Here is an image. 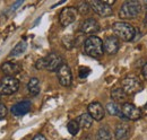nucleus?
<instances>
[{
	"mask_svg": "<svg viewBox=\"0 0 147 140\" xmlns=\"http://www.w3.org/2000/svg\"><path fill=\"white\" fill-rule=\"evenodd\" d=\"M62 43L63 45L67 48V49H71L74 45H75V40L71 35H66L62 40Z\"/></svg>",
	"mask_w": 147,
	"mask_h": 140,
	"instance_id": "393cba45",
	"label": "nucleus"
},
{
	"mask_svg": "<svg viewBox=\"0 0 147 140\" xmlns=\"http://www.w3.org/2000/svg\"><path fill=\"white\" fill-rule=\"evenodd\" d=\"M6 115H7V107L5 104L0 103V120H2Z\"/></svg>",
	"mask_w": 147,
	"mask_h": 140,
	"instance_id": "cd10ccee",
	"label": "nucleus"
},
{
	"mask_svg": "<svg viewBox=\"0 0 147 140\" xmlns=\"http://www.w3.org/2000/svg\"><path fill=\"white\" fill-rule=\"evenodd\" d=\"M78 15L77 8L75 7H66L61 10L60 15H59V22L63 27H67L69 25H71L76 20Z\"/></svg>",
	"mask_w": 147,
	"mask_h": 140,
	"instance_id": "423d86ee",
	"label": "nucleus"
},
{
	"mask_svg": "<svg viewBox=\"0 0 147 140\" xmlns=\"http://www.w3.org/2000/svg\"><path fill=\"white\" fill-rule=\"evenodd\" d=\"M145 25L147 26V15H146V18H145Z\"/></svg>",
	"mask_w": 147,
	"mask_h": 140,
	"instance_id": "473e14b6",
	"label": "nucleus"
},
{
	"mask_svg": "<svg viewBox=\"0 0 147 140\" xmlns=\"http://www.w3.org/2000/svg\"><path fill=\"white\" fill-rule=\"evenodd\" d=\"M93 118L90 115V113L87 112V113H83L79 118H78V124H79V127L82 128V129H84V130H86V129H90L91 127H92L93 124Z\"/></svg>",
	"mask_w": 147,
	"mask_h": 140,
	"instance_id": "6ab92c4d",
	"label": "nucleus"
},
{
	"mask_svg": "<svg viewBox=\"0 0 147 140\" xmlns=\"http://www.w3.org/2000/svg\"><path fill=\"white\" fill-rule=\"evenodd\" d=\"M26 42L25 41H20L17 43V45L11 50V52H10V55L11 57H17L19 54H22V53L25 52V50H26Z\"/></svg>",
	"mask_w": 147,
	"mask_h": 140,
	"instance_id": "4be33fe9",
	"label": "nucleus"
},
{
	"mask_svg": "<svg viewBox=\"0 0 147 140\" xmlns=\"http://www.w3.org/2000/svg\"><path fill=\"white\" fill-rule=\"evenodd\" d=\"M67 129H68V131H69V133L70 135H77L78 133V131H79V129H80V127H79V124H78V121H75V120H71V121H69V123L67 124Z\"/></svg>",
	"mask_w": 147,
	"mask_h": 140,
	"instance_id": "b1692460",
	"label": "nucleus"
},
{
	"mask_svg": "<svg viewBox=\"0 0 147 140\" xmlns=\"http://www.w3.org/2000/svg\"><path fill=\"white\" fill-rule=\"evenodd\" d=\"M35 68L38 70L45 69V60H44V58H41V59L37 60L36 63H35Z\"/></svg>",
	"mask_w": 147,
	"mask_h": 140,
	"instance_id": "bb28decb",
	"label": "nucleus"
},
{
	"mask_svg": "<svg viewBox=\"0 0 147 140\" xmlns=\"http://www.w3.org/2000/svg\"><path fill=\"white\" fill-rule=\"evenodd\" d=\"M145 10H146V14H147V1L145 2Z\"/></svg>",
	"mask_w": 147,
	"mask_h": 140,
	"instance_id": "2f4dec72",
	"label": "nucleus"
},
{
	"mask_svg": "<svg viewBox=\"0 0 147 140\" xmlns=\"http://www.w3.org/2000/svg\"><path fill=\"white\" fill-rule=\"evenodd\" d=\"M31 107H32V103L30 101H22L17 104L13 105L10 111L15 116H22L27 114L31 111Z\"/></svg>",
	"mask_w": 147,
	"mask_h": 140,
	"instance_id": "4468645a",
	"label": "nucleus"
},
{
	"mask_svg": "<svg viewBox=\"0 0 147 140\" xmlns=\"http://www.w3.org/2000/svg\"><path fill=\"white\" fill-rule=\"evenodd\" d=\"M112 139V132L108 125H103L100 128V130L96 133V140H111Z\"/></svg>",
	"mask_w": 147,
	"mask_h": 140,
	"instance_id": "412c9836",
	"label": "nucleus"
},
{
	"mask_svg": "<svg viewBox=\"0 0 147 140\" xmlns=\"http://www.w3.org/2000/svg\"><path fill=\"white\" fill-rule=\"evenodd\" d=\"M91 5H90V2H87V1H82V2H79L78 3V7H77V11L78 13H80L82 15H87L90 11H91Z\"/></svg>",
	"mask_w": 147,
	"mask_h": 140,
	"instance_id": "5701e85b",
	"label": "nucleus"
},
{
	"mask_svg": "<svg viewBox=\"0 0 147 140\" xmlns=\"http://www.w3.org/2000/svg\"><path fill=\"white\" fill-rule=\"evenodd\" d=\"M130 125L127 123H120L117 129H115V132H114V136H115V139L117 140H127L130 136Z\"/></svg>",
	"mask_w": 147,
	"mask_h": 140,
	"instance_id": "dca6fc26",
	"label": "nucleus"
},
{
	"mask_svg": "<svg viewBox=\"0 0 147 140\" xmlns=\"http://www.w3.org/2000/svg\"><path fill=\"white\" fill-rule=\"evenodd\" d=\"M112 31L115 35V37L125 41L130 42L134 41L135 34H136V28L126 22H117L112 26Z\"/></svg>",
	"mask_w": 147,
	"mask_h": 140,
	"instance_id": "f257e3e1",
	"label": "nucleus"
},
{
	"mask_svg": "<svg viewBox=\"0 0 147 140\" xmlns=\"http://www.w3.org/2000/svg\"><path fill=\"white\" fill-rule=\"evenodd\" d=\"M84 51L92 58H101L104 53L103 41L98 36H90L84 42Z\"/></svg>",
	"mask_w": 147,
	"mask_h": 140,
	"instance_id": "f03ea898",
	"label": "nucleus"
},
{
	"mask_svg": "<svg viewBox=\"0 0 147 140\" xmlns=\"http://www.w3.org/2000/svg\"><path fill=\"white\" fill-rule=\"evenodd\" d=\"M103 46H104V52L107 54L113 55L119 51L120 42H119L118 37H115V36H108L105 38V41L103 42Z\"/></svg>",
	"mask_w": 147,
	"mask_h": 140,
	"instance_id": "f8f14e48",
	"label": "nucleus"
},
{
	"mask_svg": "<svg viewBox=\"0 0 147 140\" xmlns=\"http://www.w3.org/2000/svg\"><path fill=\"white\" fill-rule=\"evenodd\" d=\"M22 3H23V1H17L16 3H14V6L11 7V10H15V9H16V8L18 7L19 5H22Z\"/></svg>",
	"mask_w": 147,
	"mask_h": 140,
	"instance_id": "7c9ffc66",
	"label": "nucleus"
},
{
	"mask_svg": "<svg viewBox=\"0 0 147 140\" xmlns=\"http://www.w3.org/2000/svg\"><path fill=\"white\" fill-rule=\"evenodd\" d=\"M127 94L125 93V90L122 89V88H114V89H112V92H111V98L113 100V102L114 103H122V104H125L126 102H125V100L127 98Z\"/></svg>",
	"mask_w": 147,
	"mask_h": 140,
	"instance_id": "a211bd4d",
	"label": "nucleus"
},
{
	"mask_svg": "<svg viewBox=\"0 0 147 140\" xmlns=\"http://www.w3.org/2000/svg\"><path fill=\"white\" fill-rule=\"evenodd\" d=\"M142 11V3L137 0H129L123 2L119 10V17L121 19H134L138 17Z\"/></svg>",
	"mask_w": 147,
	"mask_h": 140,
	"instance_id": "7ed1b4c3",
	"label": "nucleus"
},
{
	"mask_svg": "<svg viewBox=\"0 0 147 140\" xmlns=\"http://www.w3.org/2000/svg\"><path fill=\"white\" fill-rule=\"evenodd\" d=\"M121 108H122V113L127 120L137 121L142 118V110L138 108L136 105L131 104V103H125L121 105Z\"/></svg>",
	"mask_w": 147,
	"mask_h": 140,
	"instance_id": "1a4fd4ad",
	"label": "nucleus"
},
{
	"mask_svg": "<svg viewBox=\"0 0 147 140\" xmlns=\"http://www.w3.org/2000/svg\"><path fill=\"white\" fill-rule=\"evenodd\" d=\"M27 89L30 92V94L32 96H36L37 94H40V90H41V86H40V80L33 77L30 79L28 84H27Z\"/></svg>",
	"mask_w": 147,
	"mask_h": 140,
	"instance_id": "aec40b11",
	"label": "nucleus"
},
{
	"mask_svg": "<svg viewBox=\"0 0 147 140\" xmlns=\"http://www.w3.org/2000/svg\"><path fill=\"white\" fill-rule=\"evenodd\" d=\"M19 88V81L15 77H3L0 81V94L1 95H13Z\"/></svg>",
	"mask_w": 147,
	"mask_h": 140,
	"instance_id": "39448f33",
	"label": "nucleus"
},
{
	"mask_svg": "<svg viewBox=\"0 0 147 140\" xmlns=\"http://www.w3.org/2000/svg\"><path fill=\"white\" fill-rule=\"evenodd\" d=\"M121 86L127 95H132L142 88V81L136 75H129L121 80Z\"/></svg>",
	"mask_w": 147,
	"mask_h": 140,
	"instance_id": "20e7f679",
	"label": "nucleus"
},
{
	"mask_svg": "<svg viewBox=\"0 0 147 140\" xmlns=\"http://www.w3.org/2000/svg\"><path fill=\"white\" fill-rule=\"evenodd\" d=\"M143 75H144L145 79H147V62L145 63V66H144V68H143Z\"/></svg>",
	"mask_w": 147,
	"mask_h": 140,
	"instance_id": "c756f323",
	"label": "nucleus"
},
{
	"mask_svg": "<svg viewBox=\"0 0 147 140\" xmlns=\"http://www.w3.org/2000/svg\"><path fill=\"white\" fill-rule=\"evenodd\" d=\"M57 76H58V80L60 83V85H62L63 87H68L71 85L73 83V73L71 70L69 68V66L67 63H63L57 71Z\"/></svg>",
	"mask_w": 147,
	"mask_h": 140,
	"instance_id": "0eeeda50",
	"label": "nucleus"
},
{
	"mask_svg": "<svg viewBox=\"0 0 147 140\" xmlns=\"http://www.w3.org/2000/svg\"><path fill=\"white\" fill-rule=\"evenodd\" d=\"M91 72V69L87 67H80L79 68V77L80 78H86Z\"/></svg>",
	"mask_w": 147,
	"mask_h": 140,
	"instance_id": "a878e982",
	"label": "nucleus"
},
{
	"mask_svg": "<svg viewBox=\"0 0 147 140\" xmlns=\"http://www.w3.org/2000/svg\"><path fill=\"white\" fill-rule=\"evenodd\" d=\"M107 111L110 113L111 115H113V116H118V118H120L121 120H127V119L125 118L123 113H122L121 106L118 104V103H114V102L108 103V104H107Z\"/></svg>",
	"mask_w": 147,
	"mask_h": 140,
	"instance_id": "f3484780",
	"label": "nucleus"
},
{
	"mask_svg": "<svg viewBox=\"0 0 147 140\" xmlns=\"http://www.w3.org/2000/svg\"><path fill=\"white\" fill-rule=\"evenodd\" d=\"M91 8L94 13H96L97 15L102 16V17H108L111 16L113 10L111 8V6H109L105 1H101V0H92L90 1Z\"/></svg>",
	"mask_w": 147,
	"mask_h": 140,
	"instance_id": "6e6552de",
	"label": "nucleus"
},
{
	"mask_svg": "<svg viewBox=\"0 0 147 140\" xmlns=\"http://www.w3.org/2000/svg\"><path fill=\"white\" fill-rule=\"evenodd\" d=\"M80 31L84 34L87 35L96 34L100 31V23L94 18H87L83 22V24L80 26Z\"/></svg>",
	"mask_w": 147,
	"mask_h": 140,
	"instance_id": "9b49d317",
	"label": "nucleus"
},
{
	"mask_svg": "<svg viewBox=\"0 0 147 140\" xmlns=\"http://www.w3.org/2000/svg\"><path fill=\"white\" fill-rule=\"evenodd\" d=\"M33 140H47V139H45V137H44L43 135L38 133V135H36V136L33 138Z\"/></svg>",
	"mask_w": 147,
	"mask_h": 140,
	"instance_id": "c85d7f7f",
	"label": "nucleus"
},
{
	"mask_svg": "<svg viewBox=\"0 0 147 140\" xmlns=\"http://www.w3.org/2000/svg\"><path fill=\"white\" fill-rule=\"evenodd\" d=\"M87 111H88L90 115L93 118V120H95V121L103 120L104 114H105L104 107L102 106L101 103H98V102H93V103H91V104L88 105V107H87Z\"/></svg>",
	"mask_w": 147,
	"mask_h": 140,
	"instance_id": "ddd939ff",
	"label": "nucleus"
},
{
	"mask_svg": "<svg viewBox=\"0 0 147 140\" xmlns=\"http://www.w3.org/2000/svg\"><path fill=\"white\" fill-rule=\"evenodd\" d=\"M0 98H1V94H0Z\"/></svg>",
	"mask_w": 147,
	"mask_h": 140,
	"instance_id": "72a5a7b5",
	"label": "nucleus"
},
{
	"mask_svg": "<svg viewBox=\"0 0 147 140\" xmlns=\"http://www.w3.org/2000/svg\"><path fill=\"white\" fill-rule=\"evenodd\" d=\"M44 60H45V69L49 71H58V69L63 65L62 58L55 52L44 57Z\"/></svg>",
	"mask_w": 147,
	"mask_h": 140,
	"instance_id": "9d476101",
	"label": "nucleus"
},
{
	"mask_svg": "<svg viewBox=\"0 0 147 140\" xmlns=\"http://www.w3.org/2000/svg\"><path fill=\"white\" fill-rule=\"evenodd\" d=\"M1 69L3 71V73L8 77H14L15 75H17L22 70V66L17 62H5L1 67Z\"/></svg>",
	"mask_w": 147,
	"mask_h": 140,
	"instance_id": "2eb2a0df",
	"label": "nucleus"
}]
</instances>
